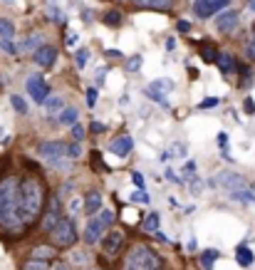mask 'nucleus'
Wrapping results in <instances>:
<instances>
[{"instance_id": "56", "label": "nucleus", "mask_w": 255, "mask_h": 270, "mask_svg": "<svg viewBox=\"0 0 255 270\" xmlns=\"http://www.w3.org/2000/svg\"><path fill=\"white\" fill-rule=\"evenodd\" d=\"M5 2H10V0H5Z\"/></svg>"}, {"instance_id": "25", "label": "nucleus", "mask_w": 255, "mask_h": 270, "mask_svg": "<svg viewBox=\"0 0 255 270\" xmlns=\"http://www.w3.org/2000/svg\"><path fill=\"white\" fill-rule=\"evenodd\" d=\"M15 35V25L7 17H0V40H12Z\"/></svg>"}, {"instance_id": "35", "label": "nucleus", "mask_w": 255, "mask_h": 270, "mask_svg": "<svg viewBox=\"0 0 255 270\" xmlns=\"http://www.w3.org/2000/svg\"><path fill=\"white\" fill-rule=\"evenodd\" d=\"M40 37H42V35H30V40L25 42V47H27V50L35 47V50H37V47H40Z\"/></svg>"}, {"instance_id": "32", "label": "nucleus", "mask_w": 255, "mask_h": 270, "mask_svg": "<svg viewBox=\"0 0 255 270\" xmlns=\"http://www.w3.org/2000/svg\"><path fill=\"white\" fill-rule=\"evenodd\" d=\"M149 89H174V82H164V79H156V82H151V87Z\"/></svg>"}, {"instance_id": "9", "label": "nucleus", "mask_w": 255, "mask_h": 270, "mask_svg": "<svg viewBox=\"0 0 255 270\" xmlns=\"http://www.w3.org/2000/svg\"><path fill=\"white\" fill-rule=\"evenodd\" d=\"M231 0H193V12L196 17H211L218 10H223Z\"/></svg>"}, {"instance_id": "13", "label": "nucleus", "mask_w": 255, "mask_h": 270, "mask_svg": "<svg viewBox=\"0 0 255 270\" xmlns=\"http://www.w3.org/2000/svg\"><path fill=\"white\" fill-rule=\"evenodd\" d=\"M236 25H238V10H223L221 17H216V30L223 35L236 30Z\"/></svg>"}, {"instance_id": "51", "label": "nucleus", "mask_w": 255, "mask_h": 270, "mask_svg": "<svg viewBox=\"0 0 255 270\" xmlns=\"http://www.w3.org/2000/svg\"><path fill=\"white\" fill-rule=\"evenodd\" d=\"M52 270H69V266H67V263H55Z\"/></svg>"}, {"instance_id": "20", "label": "nucleus", "mask_w": 255, "mask_h": 270, "mask_svg": "<svg viewBox=\"0 0 255 270\" xmlns=\"http://www.w3.org/2000/svg\"><path fill=\"white\" fill-rule=\"evenodd\" d=\"M231 201L255 203V191H251V189H236V191H231Z\"/></svg>"}, {"instance_id": "26", "label": "nucleus", "mask_w": 255, "mask_h": 270, "mask_svg": "<svg viewBox=\"0 0 255 270\" xmlns=\"http://www.w3.org/2000/svg\"><path fill=\"white\" fill-rule=\"evenodd\" d=\"M104 22L112 25V27L122 25V12H119V10H107V12H104Z\"/></svg>"}, {"instance_id": "52", "label": "nucleus", "mask_w": 255, "mask_h": 270, "mask_svg": "<svg viewBox=\"0 0 255 270\" xmlns=\"http://www.w3.org/2000/svg\"><path fill=\"white\" fill-rule=\"evenodd\" d=\"M166 47H169V50H174V47H176V40H174V37H169V40H166Z\"/></svg>"}, {"instance_id": "23", "label": "nucleus", "mask_w": 255, "mask_h": 270, "mask_svg": "<svg viewBox=\"0 0 255 270\" xmlns=\"http://www.w3.org/2000/svg\"><path fill=\"white\" fill-rule=\"evenodd\" d=\"M77 117H79V112H77L74 107H67V109L60 112V124H64V127H72V124H77Z\"/></svg>"}, {"instance_id": "4", "label": "nucleus", "mask_w": 255, "mask_h": 270, "mask_svg": "<svg viewBox=\"0 0 255 270\" xmlns=\"http://www.w3.org/2000/svg\"><path fill=\"white\" fill-rule=\"evenodd\" d=\"M50 238H52V246H55V248H69V246H74V241H77V228H74L72 218L62 216V218L50 228Z\"/></svg>"}, {"instance_id": "34", "label": "nucleus", "mask_w": 255, "mask_h": 270, "mask_svg": "<svg viewBox=\"0 0 255 270\" xmlns=\"http://www.w3.org/2000/svg\"><path fill=\"white\" fill-rule=\"evenodd\" d=\"M94 104H97V89H94V87H89V89H87V107L92 109Z\"/></svg>"}, {"instance_id": "37", "label": "nucleus", "mask_w": 255, "mask_h": 270, "mask_svg": "<svg viewBox=\"0 0 255 270\" xmlns=\"http://www.w3.org/2000/svg\"><path fill=\"white\" fill-rule=\"evenodd\" d=\"M131 201H136V203H149V196H146V194L139 189V191H134V194H131Z\"/></svg>"}, {"instance_id": "36", "label": "nucleus", "mask_w": 255, "mask_h": 270, "mask_svg": "<svg viewBox=\"0 0 255 270\" xmlns=\"http://www.w3.org/2000/svg\"><path fill=\"white\" fill-rule=\"evenodd\" d=\"M0 47H2L5 52H10V55H15V52H17V47H15V42H12V40H2V42H0Z\"/></svg>"}, {"instance_id": "15", "label": "nucleus", "mask_w": 255, "mask_h": 270, "mask_svg": "<svg viewBox=\"0 0 255 270\" xmlns=\"http://www.w3.org/2000/svg\"><path fill=\"white\" fill-rule=\"evenodd\" d=\"M55 256H57L55 246H35V248L30 251V258H32V261H45V263H50Z\"/></svg>"}, {"instance_id": "18", "label": "nucleus", "mask_w": 255, "mask_h": 270, "mask_svg": "<svg viewBox=\"0 0 255 270\" xmlns=\"http://www.w3.org/2000/svg\"><path fill=\"white\" fill-rule=\"evenodd\" d=\"M216 65L221 67L223 74H231V72H238V65H236V60H233V55H226V52H218V60H216Z\"/></svg>"}, {"instance_id": "55", "label": "nucleus", "mask_w": 255, "mask_h": 270, "mask_svg": "<svg viewBox=\"0 0 255 270\" xmlns=\"http://www.w3.org/2000/svg\"><path fill=\"white\" fill-rule=\"evenodd\" d=\"M253 32H255V22H253Z\"/></svg>"}, {"instance_id": "11", "label": "nucleus", "mask_w": 255, "mask_h": 270, "mask_svg": "<svg viewBox=\"0 0 255 270\" xmlns=\"http://www.w3.org/2000/svg\"><path fill=\"white\" fill-rule=\"evenodd\" d=\"M216 184H218V186H223V189H228V191L246 189V179H243L241 174H236V171H221V174H218V179H216Z\"/></svg>"}, {"instance_id": "31", "label": "nucleus", "mask_w": 255, "mask_h": 270, "mask_svg": "<svg viewBox=\"0 0 255 270\" xmlns=\"http://www.w3.org/2000/svg\"><path fill=\"white\" fill-rule=\"evenodd\" d=\"M67 156H69V159H77V156H82V146H79V141H74V144H67Z\"/></svg>"}, {"instance_id": "29", "label": "nucleus", "mask_w": 255, "mask_h": 270, "mask_svg": "<svg viewBox=\"0 0 255 270\" xmlns=\"http://www.w3.org/2000/svg\"><path fill=\"white\" fill-rule=\"evenodd\" d=\"M45 107H47V112H50V114H55V112H60V109H62V99H60V97L45 99Z\"/></svg>"}, {"instance_id": "30", "label": "nucleus", "mask_w": 255, "mask_h": 270, "mask_svg": "<svg viewBox=\"0 0 255 270\" xmlns=\"http://www.w3.org/2000/svg\"><path fill=\"white\" fill-rule=\"evenodd\" d=\"M87 57H89L87 50H77V52H74V65H77V67H84V65H87Z\"/></svg>"}, {"instance_id": "3", "label": "nucleus", "mask_w": 255, "mask_h": 270, "mask_svg": "<svg viewBox=\"0 0 255 270\" xmlns=\"http://www.w3.org/2000/svg\"><path fill=\"white\" fill-rule=\"evenodd\" d=\"M124 270H164V261L151 246L136 243L124 261Z\"/></svg>"}, {"instance_id": "19", "label": "nucleus", "mask_w": 255, "mask_h": 270, "mask_svg": "<svg viewBox=\"0 0 255 270\" xmlns=\"http://www.w3.org/2000/svg\"><path fill=\"white\" fill-rule=\"evenodd\" d=\"M236 261H238V266H243V268H251V266L255 263L253 251H251L248 246H238V251H236Z\"/></svg>"}, {"instance_id": "41", "label": "nucleus", "mask_w": 255, "mask_h": 270, "mask_svg": "<svg viewBox=\"0 0 255 270\" xmlns=\"http://www.w3.org/2000/svg\"><path fill=\"white\" fill-rule=\"evenodd\" d=\"M92 132H94V134H104V132H107V127H104V124H99V122H92Z\"/></svg>"}, {"instance_id": "22", "label": "nucleus", "mask_w": 255, "mask_h": 270, "mask_svg": "<svg viewBox=\"0 0 255 270\" xmlns=\"http://www.w3.org/2000/svg\"><path fill=\"white\" fill-rule=\"evenodd\" d=\"M218 256H221V253H218L216 248H211V251H203V253H201V266H203L206 270H213L216 261H218Z\"/></svg>"}, {"instance_id": "14", "label": "nucleus", "mask_w": 255, "mask_h": 270, "mask_svg": "<svg viewBox=\"0 0 255 270\" xmlns=\"http://www.w3.org/2000/svg\"><path fill=\"white\" fill-rule=\"evenodd\" d=\"M99 208H102V194L99 191H89L84 196V213L87 216H97Z\"/></svg>"}, {"instance_id": "8", "label": "nucleus", "mask_w": 255, "mask_h": 270, "mask_svg": "<svg viewBox=\"0 0 255 270\" xmlns=\"http://www.w3.org/2000/svg\"><path fill=\"white\" fill-rule=\"evenodd\" d=\"M32 62L42 69L52 67V65L57 62V47H55V45H40V47L32 52Z\"/></svg>"}, {"instance_id": "50", "label": "nucleus", "mask_w": 255, "mask_h": 270, "mask_svg": "<svg viewBox=\"0 0 255 270\" xmlns=\"http://www.w3.org/2000/svg\"><path fill=\"white\" fill-rule=\"evenodd\" d=\"M226 141H228V134H226V132H221V134H218V144H221V146H226Z\"/></svg>"}, {"instance_id": "53", "label": "nucleus", "mask_w": 255, "mask_h": 270, "mask_svg": "<svg viewBox=\"0 0 255 270\" xmlns=\"http://www.w3.org/2000/svg\"><path fill=\"white\" fill-rule=\"evenodd\" d=\"M196 246H198V243H196V238H191V241H189V251H196Z\"/></svg>"}, {"instance_id": "48", "label": "nucleus", "mask_w": 255, "mask_h": 270, "mask_svg": "<svg viewBox=\"0 0 255 270\" xmlns=\"http://www.w3.org/2000/svg\"><path fill=\"white\" fill-rule=\"evenodd\" d=\"M107 57H112V60H119V57H122V52H119V50H107Z\"/></svg>"}, {"instance_id": "43", "label": "nucleus", "mask_w": 255, "mask_h": 270, "mask_svg": "<svg viewBox=\"0 0 255 270\" xmlns=\"http://www.w3.org/2000/svg\"><path fill=\"white\" fill-rule=\"evenodd\" d=\"M193 171H196V164H193V161H186V166H184V174H186L189 179H193V176H191Z\"/></svg>"}, {"instance_id": "7", "label": "nucleus", "mask_w": 255, "mask_h": 270, "mask_svg": "<svg viewBox=\"0 0 255 270\" xmlns=\"http://www.w3.org/2000/svg\"><path fill=\"white\" fill-rule=\"evenodd\" d=\"M124 231H109L107 236H104V241H102V248H104V256H109V258H114V256H119L122 253V248H124Z\"/></svg>"}, {"instance_id": "6", "label": "nucleus", "mask_w": 255, "mask_h": 270, "mask_svg": "<svg viewBox=\"0 0 255 270\" xmlns=\"http://www.w3.org/2000/svg\"><path fill=\"white\" fill-rule=\"evenodd\" d=\"M25 87H27V94L32 97V102H37V104H45V99L50 97V87H47V82H45L40 74L27 77Z\"/></svg>"}, {"instance_id": "40", "label": "nucleus", "mask_w": 255, "mask_h": 270, "mask_svg": "<svg viewBox=\"0 0 255 270\" xmlns=\"http://www.w3.org/2000/svg\"><path fill=\"white\" fill-rule=\"evenodd\" d=\"M141 67V57H131L127 62V69H139Z\"/></svg>"}, {"instance_id": "5", "label": "nucleus", "mask_w": 255, "mask_h": 270, "mask_svg": "<svg viewBox=\"0 0 255 270\" xmlns=\"http://www.w3.org/2000/svg\"><path fill=\"white\" fill-rule=\"evenodd\" d=\"M40 156L55 166H62V159H67V144L64 141H42L40 144Z\"/></svg>"}, {"instance_id": "17", "label": "nucleus", "mask_w": 255, "mask_h": 270, "mask_svg": "<svg viewBox=\"0 0 255 270\" xmlns=\"http://www.w3.org/2000/svg\"><path fill=\"white\" fill-rule=\"evenodd\" d=\"M198 50H201V60L203 62H216L218 60V47L213 42L203 40V42H198Z\"/></svg>"}, {"instance_id": "42", "label": "nucleus", "mask_w": 255, "mask_h": 270, "mask_svg": "<svg viewBox=\"0 0 255 270\" xmlns=\"http://www.w3.org/2000/svg\"><path fill=\"white\" fill-rule=\"evenodd\" d=\"M131 179H134V184H136L139 189H144V176H141L139 171H134V174H131Z\"/></svg>"}, {"instance_id": "38", "label": "nucleus", "mask_w": 255, "mask_h": 270, "mask_svg": "<svg viewBox=\"0 0 255 270\" xmlns=\"http://www.w3.org/2000/svg\"><path fill=\"white\" fill-rule=\"evenodd\" d=\"M92 164H94L97 169H104V171H107V166L102 164V154H99V151H92Z\"/></svg>"}, {"instance_id": "2", "label": "nucleus", "mask_w": 255, "mask_h": 270, "mask_svg": "<svg viewBox=\"0 0 255 270\" xmlns=\"http://www.w3.org/2000/svg\"><path fill=\"white\" fill-rule=\"evenodd\" d=\"M0 226L7 231L25 228L20 216V179L5 176L0 179Z\"/></svg>"}, {"instance_id": "44", "label": "nucleus", "mask_w": 255, "mask_h": 270, "mask_svg": "<svg viewBox=\"0 0 255 270\" xmlns=\"http://www.w3.org/2000/svg\"><path fill=\"white\" fill-rule=\"evenodd\" d=\"M243 109H246L248 114H255V102H253V99H246V104H243Z\"/></svg>"}, {"instance_id": "33", "label": "nucleus", "mask_w": 255, "mask_h": 270, "mask_svg": "<svg viewBox=\"0 0 255 270\" xmlns=\"http://www.w3.org/2000/svg\"><path fill=\"white\" fill-rule=\"evenodd\" d=\"M72 139L74 141H82L84 139V127L82 124H72Z\"/></svg>"}, {"instance_id": "1", "label": "nucleus", "mask_w": 255, "mask_h": 270, "mask_svg": "<svg viewBox=\"0 0 255 270\" xmlns=\"http://www.w3.org/2000/svg\"><path fill=\"white\" fill-rule=\"evenodd\" d=\"M45 184L40 176H22L20 179V216H22V226H30L32 221H37L42 216V206H45Z\"/></svg>"}, {"instance_id": "16", "label": "nucleus", "mask_w": 255, "mask_h": 270, "mask_svg": "<svg viewBox=\"0 0 255 270\" xmlns=\"http://www.w3.org/2000/svg\"><path fill=\"white\" fill-rule=\"evenodd\" d=\"M131 146H134L131 136H117V139H114V141L109 144L112 154H117V156H127L129 151H131Z\"/></svg>"}, {"instance_id": "45", "label": "nucleus", "mask_w": 255, "mask_h": 270, "mask_svg": "<svg viewBox=\"0 0 255 270\" xmlns=\"http://www.w3.org/2000/svg\"><path fill=\"white\" fill-rule=\"evenodd\" d=\"M176 30H179V32H189V30H191V25H189L186 20H181V22L176 25Z\"/></svg>"}, {"instance_id": "21", "label": "nucleus", "mask_w": 255, "mask_h": 270, "mask_svg": "<svg viewBox=\"0 0 255 270\" xmlns=\"http://www.w3.org/2000/svg\"><path fill=\"white\" fill-rule=\"evenodd\" d=\"M141 7H151V10H169L174 0H134Z\"/></svg>"}, {"instance_id": "49", "label": "nucleus", "mask_w": 255, "mask_h": 270, "mask_svg": "<svg viewBox=\"0 0 255 270\" xmlns=\"http://www.w3.org/2000/svg\"><path fill=\"white\" fill-rule=\"evenodd\" d=\"M246 52H248V57H253V60H255V40L248 45V50H246Z\"/></svg>"}, {"instance_id": "27", "label": "nucleus", "mask_w": 255, "mask_h": 270, "mask_svg": "<svg viewBox=\"0 0 255 270\" xmlns=\"http://www.w3.org/2000/svg\"><path fill=\"white\" fill-rule=\"evenodd\" d=\"M10 104H12V109H15L17 114H27V102H25L22 97L12 94V97H10Z\"/></svg>"}, {"instance_id": "46", "label": "nucleus", "mask_w": 255, "mask_h": 270, "mask_svg": "<svg viewBox=\"0 0 255 270\" xmlns=\"http://www.w3.org/2000/svg\"><path fill=\"white\" fill-rule=\"evenodd\" d=\"M166 179H169V181H174V184H181V179H179V176H176V174H174L171 169L166 171Z\"/></svg>"}, {"instance_id": "28", "label": "nucleus", "mask_w": 255, "mask_h": 270, "mask_svg": "<svg viewBox=\"0 0 255 270\" xmlns=\"http://www.w3.org/2000/svg\"><path fill=\"white\" fill-rule=\"evenodd\" d=\"M22 270H50V263H45V261H32V258H27V261L22 263Z\"/></svg>"}, {"instance_id": "39", "label": "nucleus", "mask_w": 255, "mask_h": 270, "mask_svg": "<svg viewBox=\"0 0 255 270\" xmlns=\"http://www.w3.org/2000/svg\"><path fill=\"white\" fill-rule=\"evenodd\" d=\"M216 104H218V97H211V99L201 102V109H208V107H216Z\"/></svg>"}, {"instance_id": "54", "label": "nucleus", "mask_w": 255, "mask_h": 270, "mask_svg": "<svg viewBox=\"0 0 255 270\" xmlns=\"http://www.w3.org/2000/svg\"><path fill=\"white\" fill-rule=\"evenodd\" d=\"M248 7H251V10H255V0H248Z\"/></svg>"}, {"instance_id": "10", "label": "nucleus", "mask_w": 255, "mask_h": 270, "mask_svg": "<svg viewBox=\"0 0 255 270\" xmlns=\"http://www.w3.org/2000/svg\"><path fill=\"white\" fill-rule=\"evenodd\" d=\"M104 231H107V226L102 223V218H99V216H92V221H89L87 228H84V243H87V246L99 243V238H102Z\"/></svg>"}, {"instance_id": "24", "label": "nucleus", "mask_w": 255, "mask_h": 270, "mask_svg": "<svg viewBox=\"0 0 255 270\" xmlns=\"http://www.w3.org/2000/svg\"><path fill=\"white\" fill-rule=\"evenodd\" d=\"M141 228H144L146 233H154V231H159V213H156V211H151V213L144 218Z\"/></svg>"}, {"instance_id": "12", "label": "nucleus", "mask_w": 255, "mask_h": 270, "mask_svg": "<svg viewBox=\"0 0 255 270\" xmlns=\"http://www.w3.org/2000/svg\"><path fill=\"white\" fill-rule=\"evenodd\" d=\"M60 218H62V206H60V199H57V196H50V201H47V213H45V221H42V228L50 233V228H52Z\"/></svg>"}, {"instance_id": "47", "label": "nucleus", "mask_w": 255, "mask_h": 270, "mask_svg": "<svg viewBox=\"0 0 255 270\" xmlns=\"http://www.w3.org/2000/svg\"><path fill=\"white\" fill-rule=\"evenodd\" d=\"M64 42H67V47L77 45V35H74V32H72V35H67V40H64Z\"/></svg>"}]
</instances>
